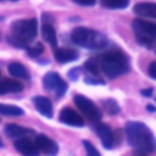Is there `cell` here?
I'll use <instances>...</instances> for the list:
<instances>
[{
    "label": "cell",
    "mask_w": 156,
    "mask_h": 156,
    "mask_svg": "<svg viewBox=\"0 0 156 156\" xmlns=\"http://www.w3.org/2000/svg\"><path fill=\"white\" fill-rule=\"evenodd\" d=\"M133 10L138 16L156 18V4L155 2H139L134 6Z\"/></svg>",
    "instance_id": "14"
},
{
    "label": "cell",
    "mask_w": 156,
    "mask_h": 156,
    "mask_svg": "<svg viewBox=\"0 0 156 156\" xmlns=\"http://www.w3.org/2000/svg\"><path fill=\"white\" fill-rule=\"evenodd\" d=\"M100 71L108 78L113 79L129 71V60L127 55L119 50H111L104 52L99 58Z\"/></svg>",
    "instance_id": "2"
},
{
    "label": "cell",
    "mask_w": 156,
    "mask_h": 156,
    "mask_svg": "<svg viewBox=\"0 0 156 156\" xmlns=\"http://www.w3.org/2000/svg\"><path fill=\"white\" fill-rule=\"evenodd\" d=\"M35 144L38 145L39 150L43 151L48 156H55L57 154V151H58L57 144L52 139H50L48 135H44V134H39L37 136Z\"/></svg>",
    "instance_id": "10"
},
{
    "label": "cell",
    "mask_w": 156,
    "mask_h": 156,
    "mask_svg": "<svg viewBox=\"0 0 156 156\" xmlns=\"http://www.w3.org/2000/svg\"><path fill=\"white\" fill-rule=\"evenodd\" d=\"M55 58L60 63H67L71 61H74L78 58V52L73 49L68 48H60L55 49Z\"/></svg>",
    "instance_id": "15"
},
{
    "label": "cell",
    "mask_w": 156,
    "mask_h": 156,
    "mask_svg": "<svg viewBox=\"0 0 156 156\" xmlns=\"http://www.w3.org/2000/svg\"><path fill=\"white\" fill-rule=\"evenodd\" d=\"M72 41L82 48L85 49H101L107 44V38L101 34L100 32L85 28V27H77L71 33Z\"/></svg>",
    "instance_id": "4"
},
{
    "label": "cell",
    "mask_w": 156,
    "mask_h": 156,
    "mask_svg": "<svg viewBox=\"0 0 156 156\" xmlns=\"http://www.w3.org/2000/svg\"><path fill=\"white\" fill-rule=\"evenodd\" d=\"M11 35L7 37V41L16 48H26L37 35V21L18 20L11 24Z\"/></svg>",
    "instance_id": "3"
},
{
    "label": "cell",
    "mask_w": 156,
    "mask_h": 156,
    "mask_svg": "<svg viewBox=\"0 0 156 156\" xmlns=\"http://www.w3.org/2000/svg\"><path fill=\"white\" fill-rule=\"evenodd\" d=\"M2 146V141H1V139H0V147Z\"/></svg>",
    "instance_id": "31"
},
{
    "label": "cell",
    "mask_w": 156,
    "mask_h": 156,
    "mask_svg": "<svg viewBox=\"0 0 156 156\" xmlns=\"http://www.w3.org/2000/svg\"><path fill=\"white\" fill-rule=\"evenodd\" d=\"M83 145L85 147V151H87V156H100V152L95 149V146L88 141V140H83Z\"/></svg>",
    "instance_id": "24"
},
{
    "label": "cell",
    "mask_w": 156,
    "mask_h": 156,
    "mask_svg": "<svg viewBox=\"0 0 156 156\" xmlns=\"http://www.w3.org/2000/svg\"><path fill=\"white\" fill-rule=\"evenodd\" d=\"M98 136L100 138L102 145L106 149H112L115 145V134L111 130V128L105 123H98L94 127Z\"/></svg>",
    "instance_id": "9"
},
{
    "label": "cell",
    "mask_w": 156,
    "mask_h": 156,
    "mask_svg": "<svg viewBox=\"0 0 156 156\" xmlns=\"http://www.w3.org/2000/svg\"><path fill=\"white\" fill-rule=\"evenodd\" d=\"M140 93H141V95H144V96L149 98V96H151V95H152L154 90H152V88H147V89H144V90H141Z\"/></svg>",
    "instance_id": "29"
},
{
    "label": "cell",
    "mask_w": 156,
    "mask_h": 156,
    "mask_svg": "<svg viewBox=\"0 0 156 156\" xmlns=\"http://www.w3.org/2000/svg\"><path fill=\"white\" fill-rule=\"evenodd\" d=\"M35 108L45 117L51 118L52 117V105L51 101L45 96H34L32 99Z\"/></svg>",
    "instance_id": "12"
},
{
    "label": "cell",
    "mask_w": 156,
    "mask_h": 156,
    "mask_svg": "<svg viewBox=\"0 0 156 156\" xmlns=\"http://www.w3.org/2000/svg\"><path fill=\"white\" fill-rule=\"evenodd\" d=\"M43 83H44V87L54 93L57 98H61L62 95H65L66 90H67V83L56 73V72H49L44 76V79H43Z\"/></svg>",
    "instance_id": "7"
},
{
    "label": "cell",
    "mask_w": 156,
    "mask_h": 156,
    "mask_svg": "<svg viewBox=\"0 0 156 156\" xmlns=\"http://www.w3.org/2000/svg\"><path fill=\"white\" fill-rule=\"evenodd\" d=\"M0 113L5 116H22L24 112L21 107L15 106V105H5L0 104Z\"/></svg>",
    "instance_id": "19"
},
{
    "label": "cell",
    "mask_w": 156,
    "mask_h": 156,
    "mask_svg": "<svg viewBox=\"0 0 156 156\" xmlns=\"http://www.w3.org/2000/svg\"><path fill=\"white\" fill-rule=\"evenodd\" d=\"M43 51H44V48H43V45H41L40 43H38L35 46H29V48H27V54H28L30 57H38V56H40V55L43 54Z\"/></svg>",
    "instance_id": "23"
},
{
    "label": "cell",
    "mask_w": 156,
    "mask_h": 156,
    "mask_svg": "<svg viewBox=\"0 0 156 156\" xmlns=\"http://www.w3.org/2000/svg\"><path fill=\"white\" fill-rule=\"evenodd\" d=\"M85 68L89 73L94 74V76H98L101 71H100V67H99V62H98V58L95 57H91L90 60H88L85 62Z\"/></svg>",
    "instance_id": "22"
},
{
    "label": "cell",
    "mask_w": 156,
    "mask_h": 156,
    "mask_svg": "<svg viewBox=\"0 0 156 156\" xmlns=\"http://www.w3.org/2000/svg\"><path fill=\"white\" fill-rule=\"evenodd\" d=\"M12 1H15V0H12Z\"/></svg>",
    "instance_id": "32"
},
{
    "label": "cell",
    "mask_w": 156,
    "mask_h": 156,
    "mask_svg": "<svg viewBox=\"0 0 156 156\" xmlns=\"http://www.w3.org/2000/svg\"><path fill=\"white\" fill-rule=\"evenodd\" d=\"M73 1L79 5H83V6H91L95 4V0H73Z\"/></svg>",
    "instance_id": "27"
},
{
    "label": "cell",
    "mask_w": 156,
    "mask_h": 156,
    "mask_svg": "<svg viewBox=\"0 0 156 156\" xmlns=\"http://www.w3.org/2000/svg\"><path fill=\"white\" fill-rule=\"evenodd\" d=\"M5 133L9 138H12V139H22L23 136H27V135H30V134H34V130L29 129V128H24V127H21L18 124H13V123H10L5 127Z\"/></svg>",
    "instance_id": "13"
},
{
    "label": "cell",
    "mask_w": 156,
    "mask_h": 156,
    "mask_svg": "<svg viewBox=\"0 0 156 156\" xmlns=\"http://www.w3.org/2000/svg\"><path fill=\"white\" fill-rule=\"evenodd\" d=\"M128 144L140 155L150 154L156 150V138L145 123L130 121L126 124Z\"/></svg>",
    "instance_id": "1"
},
{
    "label": "cell",
    "mask_w": 156,
    "mask_h": 156,
    "mask_svg": "<svg viewBox=\"0 0 156 156\" xmlns=\"http://www.w3.org/2000/svg\"><path fill=\"white\" fill-rule=\"evenodd\" d=\"M60 121L68 124V126H73V127H82L84 126V121L80 117V115H78L74 110L69 108V107H65L61 110L60 112Z\"/></svg>",
    "instance_id": "11"
},
{
    "label": "cell",
    "mask_w": 156,
    "mask_h": 156,
    "mask_svg": "<svg viewBox=\"0 0 156 156\" xmlns=\"http://www.w3.org/2000/svg\"><path fill=\"white\" fill-rule=\"evenodd\" d=\"M74 102L77 105V107L83 112V115L93 122H98L101 118V112L100 110L96 107V105L90 101L88 98L83 96V95H76L74 96Z\"/></svg>",
    "instance_id": "6"
},
{
    "label": "cell",
    "mask_w": 156,
    "mask_h": 156,
    "mask_svg": "<svg viewBox=\"0 0 156 156\" xmlns=\"http://www.w3.org/2000/svg\"><path fill=\"white\" fill-rule=\"evenodd\" d=\"M102 106H104V110L108 113V115H117L119 112V106L118 104L113 100V99H107L102 102Z\"/></svg>",
    "instance_id": "21"
},
{
    "label": "cell",
    "mask_w": 156,
    "mask_h": 156,
    "mask_svg": "<svg viewBox=\"0 0 156 156\" xmlns=\"http://www.w3.org/2000/svg\"><path fill=\"white\" fill-rule=\"evenodd\" d=\"M149 74L151 76V78L156 79V61L150 63V66H149Z\"/></svg>",
    "instance_id": "26"
},
{
    "label": "cell",
    "mask_w": 156,
    "mask_h": 156,
    "mask_svg": "<svg viewBox=\"0 0 156 156\" xmlns=\"http://www.w3.org/2000/svg\"><path fill=\"white\" fill-rule=\"evenodd\" d=\"M68 76L71 77V79L76 80V79H77V77H78V67H76V68H73L72 71H69Z\"/></svg>",
    "instance_id": "28"
},
{
    "label": "cell",
    "mask_w": 156,
    "mask_h": 156,
    "mask_svg": "<svg viewBox=\"0 0 156 156\" xmlns=\"http://www.w3.org/2000/svg\"><path fill=\"white\" fill-rule=\"evenodd\" d=\"M41 34H43V38L55 50L56 49V45H57V39H56V32H55L54 27L50 23H44L43 24V28H41Z\"/></svg>",
    "instance_id": "18"
},
{
    "label": "cell",
    "mask_w": 156,
    "mask_h": 156,
    "mask_svg": "<svg viewBox=\"0 0 156 156\" xmlns=\"http://www.w3.org/2000/svg\"><path fill=\"white\" fill-rule=\"evenodd\" d=\"M9 72L12 77H16V78H21V79H29L30 78L28 69L23 65H21L20 62H11L9 65Z\"/></svg>",
    "instance_id": "17"
},
{
    "label": "cell",
    "mask_w": 156,
    "mask_h": 156,
    "mask_svg": "<svg viewBox=\"0 0 156 156\" xmlns=\"http://www.w3.org/2000/svg\"><path fill=\"white\" fill-rule=\"evenodd\" d=\"M15 149L23 156H39L40 150L35 143L27 138L17 139L15 141Z\"/></svg>",
    "instance_id": "8"
},
{
    "label": "cell",
    "mask_w": 156,
    "mask_h": 156,
    "mask_svg": "<svg viewBox=\"0 0 156 156\" xmlns=\"http://www.w3.org/2000/svg\"><path fill=\"white\" fill-rule=\"evenodd\" d=\"M84 80H85L88 84H104V80H102V79H99L98 77H95V78L87 77Z\"/></svg>",
    "instance_id": "25"
},
{
    "label": "cell",
    "mask_w": 156,
    "mask_h": 156,
    "mask_svg": "<svg viewBox=\"0 0 156 156\" xmlns=\"http://www.w3.org/2000/svg\"><path fill=\"white\" fill-rule=\"evenodd\" d=\"M22 89H23V85L18 80L10 79V78L0 79V95L9 94V93H18V91H22Z\"/></svg>",
    "instance_id": "16"
},
{
    "label": "cell",
    "mask_w": 156,
    "mask_h": 156,
    "mask_svg": "<svg viewBox=\"0 0 156 156\" xmlns=\"http://www.w3.org/2000/svg\"><path fill=\"white\" fill-rule=\"evenodd\" d=\"M146 108H147V111H150V112H155V111H156L155 106H152V105H147Z\"/></svg>",
    "instance_id": "30"
},
{
    "label": "cell",
    "mask_w": 156,
    "mask_h": 156,
    "mask_svg": "<svg viewBox=\"0 0 156 156\" xmlns=\"http://www.w3.org/2000/svg\"><path fill=\"white\" fill-rule=\"evenodd\" d=\"M101 5L106 9H126L129 0H100Z\"/></svg>",
    "instance_id": "20"
},
{
    "label": "cell",
    "mask_w": 156,
    "mask_h": 156,
    "mask_svg": "<svg viewBox=\"0 0 156 156\" xmlns=\"http://www.w3.org/2000/svg\"><path fill=\"white\" fill-rule=\"evenodd\" d=\"M133 29L138 41L143 45L150 46L156 40V23L145 20H134Z\"/></svg>",
    "instance_id": "5"
}]
</instances>
